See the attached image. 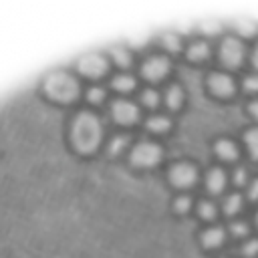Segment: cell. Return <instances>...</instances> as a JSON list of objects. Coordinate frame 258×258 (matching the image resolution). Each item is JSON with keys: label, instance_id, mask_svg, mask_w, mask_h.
<instances>
[{"label": "cell", "instance_id": "484cf974", "mask_svg": "<svg viewBox=\"0 0 258 258\" xmlns=\"http://www.w3.org/2000/svg\"><path fill=\"white\" fill-rule=\"evenodd\" d=\"M244 254H246V256L258 254V240H248L246 246H244Z\"/></svg>", "mask_w": 258, "mask_h": 258}, {"label": "cell", "instance_id": "d6986e66", "mask_svg": "<svg viewBox=\"0 0 258 258\" xmlns=\"http://www.w3.org/2000/svg\"><path fill=\"white\" fill-rule=\"evenodd\" d=\"M113 56H115V60L121 64V67H129V62H131V54H129V50H125V48H115L113 50Z\"/></svg>", "mask_w": 258, "mask_h": 258}, {"label": "cell", "instance_id": "ac0fdd59", "mask_svg": "<svg viewBox=\"0 0 258 258\" xmlns=\"http://www.w3.org/2000/svg\"><path fill=\"white\" fill-rule=\"evenodd\" d=\"M240 208H242V198H240L238 194L230 196V198L224 202V212H226V214H236Z\"/></svg>", "mask_w": 258, "mask_h": 258}, {"label": "cell", "instance_id": "8992f818", "mask_svg": "<svg viewBox=\"0 0 258 258\" xmlns=\"http://www.w3.org/2000/svg\"><path fill=\"white\" fill-rule=\"evenodd\" d=\"M79 71L89 75V77H99L107 71V62L101 54H85L79 60Z\"/></svg>", "mask_w": 258, "mask_h": 258}, {"label": "cell", "instance_id": "5bb4252c", "mask_svg": "<svg viewBox=\"0 0 258 258\" xmlns=\"http://www.w3.org/2000/svg\"><path fill=\"white\" fill-rule=\"evenodd\" d=\"M147 127H149L151 131L163 133V131L169 129V119H167V117H161V115H155V117H151V119L147 121Z\"/></svg>", "mask_w": 258, "mask_h": 258}, {"label": "cell", "instance_id": "6da1fadb", "mask_svg": "<svg viewBox=\"0 0 258 258\" xmlns=\"http://www.w3.org/2000/svg\"><path fill=\"white\" fill-rule=\"evenodd\" d=\"M101 141V123L91 113H81L73 123V143L79 151H93Z\"/></svg>", "mask_w": 258, "mask_h": 258}, {"label": "cell", "instance_id": "d4e9b609", "mask_svg": "<svg viewBox=\"0 0 258 258\" xmlns=\"http://www.w3.org/2000/svg\"><path fill=\"white\" fill-rule=\"evenodd\" d=\"M230 232H232L234 236H244V234L248 232V226H246V222H234V224L230 226Z\"/></svg>", "mask_w": 258, "mask_h": 258}, {"label": "cell", "instance_id": "7402d4cb", "mask_svg": "<svg viewBox=\"0 0 258 258\" xmlns=\"http://www.w3.org/2000/svg\"><path fill=\"white\" fill-rule=\"evenodd\" d=\"M129 143V137H125V135H121V137H115L113 141H111V147H109V151L111 153H119L125 145Z\"/></svg>", "mask_w": 258, "mask_h": 258}, {"label": "cell", "instance_id": "f546056e", "mask_svg": "<svg viewBox=\"0 0 258 258\" xmlns=\"http://www.w3.org/2000/svg\"><path fill=\"white\" fill-rule=\"evenodd\" d=\"M248 194H250V200H258V179H254V181H252V185H250Z\"/></svg>", "mask_w": 258, "mask_h": 258}, {"label": "cell", "instance_id": "5b68a950", "mask_svg": "<svg viewBox=\"0 0 258 258\" xmlns=\"http://www.w3.org/2000/svg\"><path fill=\"white\" fill-rule=\"evenodd\" d=\"M196 177H198L196 167H191V165H187V163H177V165H173L171 171H169V179H171V183L177 185V187H187V185H191V183L196 181Z\"/></svg>", "mask_w": 258, "mask_h": 258}, {"label": "cell", "instance_id": "9c48e42d", "mask_svg": "<svg viewBox=\"0 0 258 258\" xmlns=\"http://www.w3.org/2000/svg\"><path fill=\"white\" fill-rule=\"evenodd\" d=\"M210 87L216 95H222V97H230L234 93V81L232 77L224 75V73H216L210 77Z\"/></svg>", "mask_w": 258, "mask_h": 258}, {"label": "cell", "instance_id": "52a82bcc", "mask_svg": "<svg viewBox=\"0 0 258 258\" xmlns=\"http://www.w3.org/2000/svg\"><path fill=\"white\" fill-rule=\"evenodd\" d=\"M167 71H169V60H167L165 56H151V58L143 64V75H145L147 79H151V81L165 77Z\"/></svg>", "mask_w": 258, "mask_h": 258}, {"label": "cell", "instance_id": "7c38bea8", "mask_svg": "<svg viewBox=\"0 0 258 258\" xmlns=\"http://www.w3.org/2000/svg\"><path fill=\"white\" fill-rule=\"evenodd\" d=\"M202 242H204L206 248H216V246H220L224 242V232L220 228H210L208 232H204Z\"/></svg>", "mask_w": 258, "mask_h": 258}, {"label": "cell", "instance_id": "4316f807", "mask_svg": "<svg viewBox=\"0 0 258 258\" xmlns=\"http://www.w3.org/2000/svg\"><path fill=\"white\" fill-rule=\"evenodd\" d=\"M244 87L248 91H258V75H248L244 81Z\"/></svg>", "mask_w": 258, "mask_h": 258}, {"label": "cell", "instance_id": "7a4b0ae2", "mask_svg": "<svg viewBox=\"0 0 258 258\" xmlns=\"http://www.w3.org/2000/svg\"><path fill=\"white\" fill-rule=\"evenodd\" d=\"M44 87H46V93H48L52 99L62 101V103L73 101V99L77 97V93H79L77 81H75L71 75H67V73H52V75L46 79Z\"/></svg>", "mask_w": 258, "mask_h": 258}, {"label": "cell", "instance_id": "9a60e30c", "mask_svg": "<svg viewBox=\"0 0 258 258\" xmlns=\"http://www.w3.org/2000/svg\"><path fill=\"white\" fill-rule=\"evenodd\" d=\"M113 87L117 91H131L135 87V79L129 77V75H119V77L113 79Z\"/></svg>", "mask_w": 258, "mask_h": 258}, {"label": "cell", "instance_id": "2e32d148", "mask_svg": "<svg viewBox=\"0 0 258 258\" xmlns=\"http://www.w3.org/2000/svg\"><path fill=\"white\" fill-rule=\"evenodd\" d=\"M208 52H210V50H208V44H206V42H196V44L189 46L187 56L194 58V60H200V58H206Z\"/></svg>", "mask_w": 258, "mask_h": 258}, {"label": "cell", "instance_id": "4dcf8cb0", "mask_svg": "<svg viewBox=\"0 0 258 258\" xmlns=\"http://www.w3.org/2000/svg\"><path fill=\"white\" fill-rule=\"evenodd\" d=\"M250 113H252V115L258 119V101H254V103L250 105Z\"/></svg>", "mask_w": 258, "mask_h": 258}, {"label": "cell", "instance_id": "ffe728a7", "mask_svg": "<svg viewBox=\"0 0 258 258\" xmlns=\"http://www.w3.org/2000/svg\"><path fill=\"white\" fill-rule=\"evenodd\" d=\"M141 101H143L147 107H155V105L159 103V95H157V91H153V89H147V91H143V95H141Z\"/></svg>", "mask_w": 258, "mask_h": 258}, {"label": "cell", "instance_id": "cb8c5ba5", "mask_svg": "<svg viewBox=\"0 0 258 258\" xmlns=\"http://www.w3.org/2000/svg\"><path fill=\"white\" fill-rule=\"evenodd\" d=\"M163 42H165V46H167L169 50H177V48H179V38H177L175 34H165V36H163Z\"/></svg>", "mask_w": 258, "mask_h": 258}, {"label": "cell", "instance_id": "277c9868", "mask_svg": "<svg viewBox=\"0 0 258 258\" xmlns=\"http://www.w3.org/2000/svg\"><path fill=\"white\" fill-rule=\"evenodd\" d=\"M220 58L228 67H238L240 60L244 58V46L236 38H226L220 48Z\"/></svg>", "mask_w": 258, "mask_h": 258}, {"label": "cell", "instance_id": "4fadbf2b", "mask_svg": "<svg viewBox=\"0 0 258 258\" xmlns=\"http://www.w3.org/2000/svg\"><path fill=\"white\" fill-rule=\"evenodd\" d=\"M181 99H183V93H181V89H179L177 85H173V87L167 89V93H165V103H167L171 109L179 107V105H181Z\"/></svg>", "mask_w": 258, "mask_h": 258}, {"label": "cell", "instance_id": "f1b7e54d", "mask_svg": "<svg viewBox=\"0 0 258 258\" xmlns=\"http://www.w3.org/2000/svg\"><path fill=\"white\" fill-rule=\"evenodd\" d=\"M234 181H236L238 185L246 181V169H244V167H240V169H236V173H234Z\"/></svg>", "mask_w": 258, "mask_h": 258}, {"label": "cell", "instance_id": "1f68e13d", "mask_svg": "<svg viewBox=\"0 0 258 258\" xmlns=\"http://www.w3.org/2000/svg\"><path fill=\"white\" fill-rule=\"evenodd\" d=\"M252 64L258 69V46L254 48V52H252Z\"/></svg>", "mask_w": 258, "mask_h": 258}, {"label": "cell", "instance_id": "603a6c76", "mask_svg": "<svg viewBox=\"0 0 258 258\" xmlns=\"http://www.w3.org/2000/svg\"><path fill=\"white\" fill-rule=\"evenodd\" d=\"M103 97H105V91H103L101 87H93V89L89 91V101H91V103H101Z\"/></svg>", "mask_w": 258, "mask_h": 258}, {"label": "cell", "instance_id": "44dd1931", "mask_svg": "<svg viewBox=\"0 0 258 258\" xmlns=\"http://www.w3.org/2000/svg\"><path fill=\"white\" fill-rule=\"evenodd\" d=\"M200 216L206 218V220H212L216 216V206L212 202H202L200 204Z\"/></svg>", "mask_w": 258, "mask_h": 258}, {"label": "cell", "instance_id": "d6a6232c", "mask_svg": "<svg viewBox=\"0 0 258 258\" xmlns=\"http://www.w3.org/2000/svg\"><path fill=\"white\" fill-rule=\"evenodd\" d=\"M256 222H258V216H256Z\"/></svg>", "mask_w": 258, "mask_h": 258}, {"label": "cell", "instance_id": "ba28073f", "mask_svg": "<svg viewBox=\"0 0 258 258\" xmlns=\"http://www.w3.org/2000/svg\"><path fill=\"white\" fill-rule=\"evenodd\" d=\"M113 117L119 123H133L139 117V109L129 101H117L113 105Z\"/></svg>", "mask_w": 258, "mask_h": 258}, {"label": "cell", "instance_id": "e0dca14e", "mask_svg": "<svg viewBox=\"0 0 258 258\" xmlns=\"http://www.w3.org/2000/svg\"><path fill=\"white\" fill-rule=\"evenodd\" d=\"M246 145L254 159H258V129H252L246 133Z\"/></svg>", "mask_w": 258, "mask_h": 258}, {"label": "cell", "instance_id": "83f0119b", "mask_svg": "<svg viewBox=\"0 0 258 258\" xmlns=\"http://www.w3.org/2000/svg\"><path fill=\"white\" fill-rule=\"evenodd\" d=\"M187 208H189V200H187V198H177V200H175V210H177V212L183 214V212H187Z\"/></svg>", "mask_w": 258, "mask_h": 258}, {"label": "cell", "instance_id": "30bf717a", "mask_svg": "<svg viewBox=\"0 0 258 258\" xmlns=\"http://www.w3.org/2000/svg\"><path fill=\"white\" fill-rule=\"evenodd\" d=\"M216 153H218L222 159H226V161L236 159V155H238L236 145H234L232 141H228V139H220V141L216 143Z\"/></svg>", "mask_w": 258, "mask_h": 258}, {"label": "cell", "instance_id": "3957f363", "mask_svg": "<svg viewBox=\"0 0 258 258\" xmlns=\"http://www.w3.org/2000/svg\"><path fill=\"white\" fill-rule=\"evenodd\" d=\"M159 157H161V149L155 143H149V141L139 143L131 153V161L137 167H151L159 161Z\"/></svg>", "mask_w": 258, "mask_h": 258}, {"label": "cell", "instance_id": "8fae6325", "mask_svg": "<svg viewBox=\"0 0 258 258\" xmlns=\"http://www.w3.org/2000/svg\"><path fill=\"white\" fill-rule=\"evenodd\" d=\"M206 183H208V189H210V191H222V187H224V183H226L224 171H222V169H212V171L208 173Z\"/></svg>", "mask_w": 258, "mask_h": 258}]
</instances>
